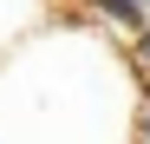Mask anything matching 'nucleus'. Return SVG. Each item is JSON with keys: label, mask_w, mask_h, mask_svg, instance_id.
Wrapping results in <instances>:
<instances>
[{"label": "nucleus", "mask_w": 150, "mask_h": 144, "mask_svg": "<svg viewBox=\"0 0 150 144\" xmlns=\"http://www.w3.org/2000/svg\"><path fill=\"white\" fill-rule=\"evenodd\" d=\"M98 7H105L117 26H144V0H98Z\"/></svg>", "instance_id": "f257e3e1"}, {"label": "nucleus", "mask_w": 150, "mask_h": 144, "mask_svg": "<svg viewBox=\"0 0 150 144\" xmlns=\"http://www.w3.org/2000/svg\"><path fill=\"white\" fill-rule=\"evenodd\" d=\"M137 66L150 72V20H144V26H137Z\"/></svg>", "instance_id": "f03ea898"}]
</instances>
